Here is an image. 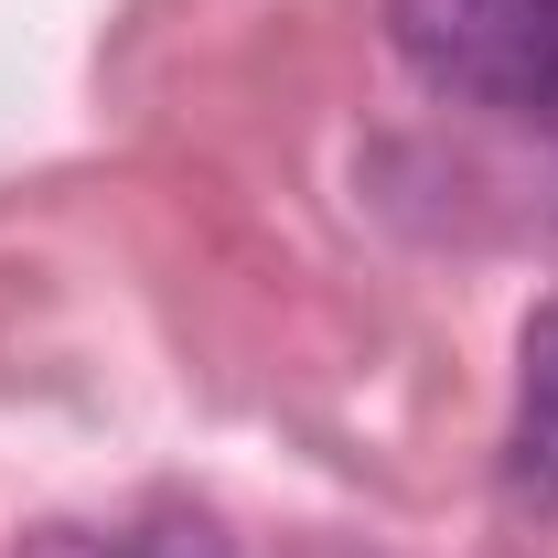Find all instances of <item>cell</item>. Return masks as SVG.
<instances>
[{"label": "cell", "instance_id": "6da1fadb", "mask_svg": "<svg viewBox=\"0 0 558 558\" xmlns=\"http://www.w3.org/2000/svg\"><path fill=\"white\" fill-rule=\"evenodd\" d=\"M387 44L462 108H558V0H387Z\"/></svg>", "mask_w": 558, "mask_h": 558}, {"label": "cell", "instance_id": "3957f363", "mask_svg": "<svg viewBox=\"0 0 558 558\" xmlns=\"http://www.w3.org/2000/svg\"><path fill=\"white\" fill-rule=\"evenodd\" d=\"M548 130H558V108H548Z\"/></svg>", "mask_w": 558, "mask_h": 558}, {"label": "cell", "instance_id": "7a4b0ae2", "mask_svg": "<svg viewBox=\"0 0 558 558\" xmlns=\"http://www.w3.org/2000/svg\"><path fill=\"white\" fill-rule=\"evenodd\" d=\"M505 484L526 505H558V301L526 323L515 354V429H505Z\"/></svg>", "mask_w": 558, "mask_h": 558}]
</instances>
